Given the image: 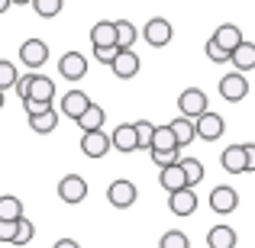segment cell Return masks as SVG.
Masks as SVG:
<instances>
[{
  "mask_svg": "<svg viewBox=\"0 0 255 248\" xmlns=\"http://www.w3.org/2000/svg\"><path fill=\"white\" fill-rule=\"evenodd\" d=\"M16 232V219H0V242H10Z\"/></svg>",
  "mask_w": 255,
  "mask_h": 248,
  "instance_id": "74e56055",
  "label": "cell"
},
{
  "mask_svg": "<svg viewBox=\"0 0 255 248\" xmlns=\"http://www.w3.org/2000/svg\"><path fill=\"white\" fill-rule=\"evenodd\" d=\"M168 129H171V136H174V142H178V149H187V145L194 142V119L191 116H178L174 123H168Z\"/></svg>",
  "mask_w": 255,
  "mask_h": 248,
  "instance_id": "d6986e66",
  "label": "cell"
},
{
  "mask_svg": "<svg viewBox=\"0 0 255 248\" xmlns=\"http://www.w3.org/2000/svg\"><path fill=\"white\" fill-rule=\"evenodd\" d=\"M16 65L13 62H6V58H0V90H10L13 81H16Z\"/></svg>",
  "mask_w": 255,
  "mask_h": 248,
  "instance_id": "4dcf8cb0",
  "label": "cell"
},
{
  "mask_svg": "<svg viewBox=\"0 0 255 248\" xmlns=\"http://www.w3.org/2000/svg\"><path fill=\"white\" fill-rule=\"evenodd\" d=\"M58 75L65 78V81H81L87 78V58L81 52H68V55L58 58Z\"/></svg>",
  "mask_w": 255,
  "mask_h": 248,
  "instance_id": "8fae6325",
  "label": "cell"
},
{
  "mask_svg": "<svg viewBox=\"0 0 255 248\" xmlns=\"http://www.w3.org/2000/svg\"><path fill=\"white\" fill-rule=\"evenodd\" d=\"M91 45L94 49H104V45H117V29H113L110 19H100L91 26Z\"/></svg>",
  "mask_w": 255,
  "mask_h": 248,
  "instance_id": "44dd1931",
  "label": "cell"
},
{
  "mask_svg": "<svg viewBox=\"0 0 255 248\" xmlns=\"http://www.w3.org/2000/svg\"><path fill=\"white\" fill-rule=\"evenodd\" d=\"M19 62L32 71L42 68V65L49 62V45H45L42 39H26V42L19 45Z\"/></svg>",
  "mask_w": 255,
  "mask_h": 248,
  "instance_id": "ba28073f",
  "label": "cell"
},
{
  "mask_svg": "<svg viewBox=\"0 0 255 248\" xmlns=\"http://www.w3.org/2000/svg\"><path fill=\"white\" fill-rule=\"evenodd\" d=\"M220 165H223V171H230V174L255 171V145L246 142V145H230V149H223L220 152Z\"/></svg>",
  "mask_w": 255,
  "mask_h": 248,
  "instance_id": "6da1fadb",
  "label": "cell"
},
{
  "mask_svg": "<svg viewBox=\"0 0 255 248\" xmlns=\"http://www.w3.org/2000/svg\"><path fill=\"white\" fill-rule=\"evenodd\" d=\"M87 103H91V97H87L84 90H68V93L62 97V113H65L68 119H78V116L87 110Z\"/></svg>",
  "mask_w": 255,
  "mask_h": 248,
  "instance_id": "e0dca14e",
  "label": "cell"
},
{
  "mask_svg": "<svg viewBox=\"0 0 255 248\" xmlns=\"http://www.w3.org/2000/svg\"><path fill=\"white\" fill-rule=\"evenodd\" d=\"M10 6H13V3H10V0H0V16H3V13H6V10H10Z\"/></svg>",
  "mask_w": 255,
  "mask_h": 248,
  "instance_id": "ab89813d",
  "label": "cell"
},
{
  "mask_svg": "<svg viewBox=\"0 0 255 248\" xmlns=\"http://www.w3.org/2000/svg\"><path fill=\"white\" fill-rule=\"evenodd\" d=\"M117 52H120L117 45H104V49H94V58H97L100 65H110V62H113V55H117Z\"/></svg>",
  "mask_w": 255,
  "mask_h": 248,
  "instance_id": "d590c367",
  "label": "cell"
},
{
  "mask_svg": "<svg viewBox=\"0 0 255 248\" xmlns=\"http://www.w3.org/2000/svg\"><path fill=\"white\" fill-rule=\"evenodd\" d=\"M178 165H181V171H184V180H187V187H197L200 180L207 177V171H204V162H200V158H178Z\"/></svg>",
  "mask_w": 255,
  "mask_h": 248,
  "instance_id": "d4e9b609",
  "label": "cell"
},
{
  "mask_svg": "<svg viewBox=\"0 0 255 248\" xmlns=\"http://www.w3.org/2000/svg\"><path fill=\"white\" fill-rule=\"evenodd\" d=\"M230 65H233L236 71H243V75H249V71L255 68V45L243 39V42H239L236 49L230 52Z\"/></svg>",
  "mask_w": 255,
  "mask_h": 248,
  "instance_id": "9a60e30c",
  "label": "cell"
},
{
  "mask_svg": "<svg viewBox=\"0 0 255 248\" xmlns=\"http://www.w3.org/2000/svg\"><path fill=\"white\" fill-rule=\"evenodd\" d=\"M23 216V200L19 197H0V219H19Z\"/></svg>",
  "mask_w": 255,
  "mask_h": 248,
  "instance_id": "83f0119b",
  "label": "cell"
},
{
  "mask_svg": "<svg viewBox=\"0 0 255 248\" xmlns=\"http://www.w3.org/2000/svg\"><path fill=\"white\" fill-rule=\"evenodd\" d=\"M223 129H226L223 116H220V113H213V110H204L197 119H194V136L204 139V142H217V139L223 136Z\"/></svg>",
  "mask_w": 255,
  "mask_h": 248,
  "instance_id": "7a4b0ae2",
  "label": "cell"
},
{
  "mask_svg": "<svg viewBox=\"0 0 255 248\" xmlns=\"http://www.w3.org/2000/svg\"><path fill=\"white\" fill-rule=\"evenodd\" d=\"M29 3H32V10H36L42 19H52V16H58V13H62L65 0H29Z\"/></svg>",
  "mask_w": 255,
  "mask_h": 248,
  "instance_id": "f546056e",
  "label": "cell"
},
{
  "mask_svg": "<svg viewBox=\"0 0 255 248\" xmlns=\"http://www.w3.org/2000/svg\"><path fill=\"white\" fill-rule=\"evenodd\" d=\"M29 81H32V75H16V81H13L10 90H16V97L23 100V97H26V90H29Z\"/></svg>",
  "mask_w": 255,
  "mask_h": 248,
  "instance_id": "8d00e7d4",
  "label": "cell"
},
{
  "mask_svg": "<svg viewBox=\"0 0 255 248\" xmlns=\"http://www.w3.org/2000/svg\"><path fill=\"white\" fill-rule=\"evenodd\" d=\"M136 197H139L136 184H132V180H126V177L113 180V184L107 187V200H110V206H117V210H129V206L136 203Z\"/></svg>",
  "mask_w": 255,
  "mask_h": 248,
  "instance_id": "8992f818",
  "label": "cell"
},
{
  "mask_svg": "<svg viewBox=\"0 0 255 248\" xmlns=\"http://www.w3.org/2000/svg\"><path fill=\"white\" fill-rule=\"evenodd\" d=\"M58 197H62V203H68V206L84 203V197H87V180L81 177V174H65V177L58 180Z\"/></svg>",
  "mask_w": 255,
  "mask_h": 248,
  "instance_id": "5b68a950",
  "label": "cell"
},
{
  "mask_svg": "<svg viewBox=\"0 0 255 248\" xmlns=\"http://www.w3.org/2000/svg\"><path fill=\"white\" fill-rule=\"evenodd\" d=\"M158 248H191V239H187L184 232H165Z\"/></svg>",
  "mask_w": 255,
  "mask_h": 248,
  "instance_id": "1f68e13d",
  "label": "cell"
},
{
  "mask_svg": "<svg viewBox=\"0 0 255 248\" xmlns=\"http://www.w3.org/2000/svg\"><path fill=\"white\" fill-rule=\"evenodd\" d=\"M149 149H155V152H168V149H178V142H174V136H171V129H168V126H155V129H152Z\"/></svg>",
  "mask_w": 255,
  "mask_h": 248,
  "instance_id": "4316f807",
  "label": "cell"
},
{
  "mask_svg": "<svg viewBox=\"0 0 255 248\" xmlns=\"http://www.w3.org/2000/svg\"><path fill=\"white\" fill-rule=\"evenodd\" d=\"M178 106H181V116L197 119L204 110H210V97H207V90H200V87H187V90H181Z\"/></svg>",
  "mask_w": 255,
  "mask_h": 248,
  "instance_id": "277c9868",
  "label": "cell"
},
{
  "mask_svg": "<svg viewBox=\"0 0 255 248\" xmlns=\"http://www.w3.org/2000/svg\"><path fill=\"white\" fill-rule=\"evenodd\" d=\"M239 206V193L233 187H213L210 190V210L213 213H233Z\"/></svg>",
  "mask_w": 255,
  "mask_h": 248,
  "instance_id": "5bb4252c",
  "label": "cell"
},
{
  "mask_svg": "<svg viewBox=\"0 0 255 248\" xmlns=\"http://www.w3.org/2000/svg\"><path fill=\"white\" fill-rule=\"evenodd\" d=\"M78 126H81V132H91V129H104V123H107V113H104V106H97V103H87V110L81 113V116L75 119Z\"/></svg>",
  "mask_w": 255,
  "mask_h": 248,
  "instance_id": "7402d4cb",
  "label": "cell"
},
{
  "mask_svg": "<svg viewBox=\"0 0 255 248\" xmlns=\"http://www.w3.org/2000/svg\"><path fill=\"white\" fill-rule=\"evenodd\" d=\"M29 126H32V132H39V136H49V132H55V126H58V113L52 110H42V113H29Z\"/></svg>",
  "mask_w": 255,
  "mask_h": 248,
  "instance_id": "603a6c76",
  "label": "cell"
},
{
  "mask_svg": "<svg viewBox=\"0 0 255 248\" xmlns=\"http://www.w3.org/2000/svg\"><path fill=\"white\" fill-rule=\"evenodd\" d=\"M168 210L174 216H191L194 210H197V193H194V187H178V190L168 193Z\"/></svg>",
  "mask_w": 255,
  "mask_h": 248,
  "instance_id": "30bf717a",
  "label": "cell"
},
{
  "mask_svg": "<svg viewBox=\"0 0 255 248\" xmlns=\"http://www.w3.org/2000/svg\"><path fill=\"white\" fill-rule=\"evenodd\" d=\"M220 97L226 103H239V100L249 97V78L243 71H233V75H223L220 78Z\"/></svg>",
  "mask_w": 255,
  "mask_h": 248,
  "instance_id": "3957f363",
  "label": "cell"
},
{
  "mask_svg": "<svg viewBox=\"0 0 255 248\" xmlns=\"http://www.w3.org/2000/svg\"><path fill=\"white\" fill-rule=\"evenodd\" d=\"M110 68H113V75H117L120 81H129V78L139 75V55L132 49H120L117 55H113Z\"/></svg>",
  "mask_w": 255,
  "mask_h": 248,
  "instance_id": "9c48e42d",
  "label": "cell"
},
{
  "mask_svg": "<svg viewBox=\"0 0 255 248\" xmlns=\"http://www.w3.org/2000/svg\"><path fill=\"white\" fill-rule=\"evenodd\" d=\"M213 42L220 45V49H226V52H233L239 42H243V29H239L236 23H223V26H217V32H213Z\"/></svg>",
  "mask_w": 255,
  "mask_h": 248,
  "instance_id": "2e32d148",
  "label": "cell"
},
{
  "mask_svg": "<svg viewBox=\"0 0 255 248\" xmlns=\"http://www.w3.org/2000/svg\"><path fill=\"white\" fill-rule=\"evenodd\" d=\"M136 126V142H139V149H149V139H152V129L155 126L149 123V119H139V123H132Z\"/></svg>",
  "mask_w": 255,
  "mask_h": 248,
  "instance_id": "d6a6232c",
  "label": "cell"
},
{
  "mask_svg": "<svg viewBox=\"0 0 255 248\" xmlns=\"http://www.w3.org/2000/svg\"><path fill=\"white\" fill-rule=\"evenodd\" d=\"M207 248H236V229L230 226H213L207 232Z\"/></svg>",
  "mask_w": 255,
  "mask_h": 248,
  "instance_id": "cb8c5ba5",
  "label": "cell"
},
{
  "mask_svg": "<svg viewBox=\"0 0 255 248\" xmlns=\"http://www.w3.org/2000/svg\"><path fill=\"white\" fill-rule=\"evenodd\" d=\"M32 236H36V229H32V223H29L26 216H19V219H16V232H13L10 245H29V242H32Z\"/></svg>",
  "mask_w": 255,
  "mask_h": 248,
  "instance_id": "f1b7e54d",
  "label": "cell"
},
{
  "mask_svg": "<svg viewBox=\"0 0 255 248\" xmlns=\"http://www.w3.org/2000/svg\"><path fill=\"white\" fill-rule=\"evenodd\" d=\"M207 58H210L213 65H226V62H230V52H226V49H220V45L210 39V42H207Z\"/></svg>",
  "mask_w": 255,
  "mask_h": 248,
  "instance_id": "836d02e7",
  "label": "cell"
},
{
  "mask_svg": "<svg viewBox=\"0 0 255 248\" xmlns=\"http://www.w3.org/2000/svg\"><path fill=\"white\" fill-rule=\"evenodd\" d=\"M178 152L181 149H168V152H155V149H149V155H152V162H155L158 167H162V165H171V162H178Z\"/></svg>",
  "mask_w": 255,
  "mask_h": 248,
  "instance_id": "e575fe53",
  "label": "cell"
},
{
  "mask_svg": "<svg viewBox=\"0 0 255 248\" xmlns=\"http://www.w3.org/2000/svg\"><path fill=\"white\" fill-rule=\"evenodd\" d=\"M110 149L123 152V155L136 152V149H139V142H136V126H132V123L117 126V129H113V136H110Z\"/></svg>",
  "mask_w": 255,
  "mask_h": 248,
  "instance_id": "4fadbf2b",
  "label": "cell"
},
{
  "mask_svg": "<svg viewBox=\"0 0 255 248\" xmlns=\"http://www.w3.org/2000/svg\"><path fill=\"white\" fill-rule=\"evenodd\" d=\"M26 97H32V100H45V103H52V97H55V81H52V78H45V75H32Z\"/></svg>",
  "mask_w": 255,
  "mask_h": 248,
  "instance_id": "ffe728a7",
  "label": "cell"
},
{
  "mask_svg": "<svg viewBox=\"0 0 255 248\" xmlns=\"http://www.w3.org/2000/svg\"><path fill=\"white\" fill-rule=\"evenodd\" d=\"M10 3H19V6H23V3H29V0H10Z\"/></svg>",
  "mask_w": 255,
  "mask_h": 248,
  "instance_id": "60d3db41",
  "label": "cell"
},
{
  "mask_svg": "<svg viewBox=\"0 0 255 248\" xmlns=\"http://www.w3.org/2000/svg\"><path fill=\"white\" fill-rule=\"evenodd\" d=\"M52 248H81V245H78L75 239H58V242L52 245Z\"/></svg>",
  "mask_w": 255,
  "mask_h": 248,
  "instance_id": "f35d334b",
  "label": "cell"
},
{
  "mask_svg": "<svg viewBox=\"0 0 255 248\" xmlns=\"http://www.w3.org/2000/svg\"><path fill=\"white\" fill-rule=\"evenodd\" d=\"M158 184H162L168 193H171V190H178V187H187L181 165H178V162H171V165H162V167H158Z\"/></svg>",
  "mask_w": 255,
  "mask_h": 248,
  "instance_id": "ac0fdd59",
  "label": "cell"
},
{
  "mask_svg": "<svg viewBox=\"0 0 255 248\" xmlns=\"http://www.w3.org/2000/svg\"><path fill=\"white\" fill-rule=\"evenodd\" d=\"M81 152L87 158H104L107 152H110V136H107L104 129H91V132H84L81 136Z\"/></svg>",
  "mask_w": 255,
  "mask_h": 248,
  "instance_id": "7c38bea8",
  "label": "cell"
},
{
  "mask_svg": "<svg viewBox=\"0 0 255 248\" xmlns=\"http://www.w3.org/2000/svg\"><path fill=\"white\" fill-rule=\"evenodd\" d=\"M113 29H117V49H132V42L139 39V29L129 23V19H117Z\"/></svg>",
  "mask_w": 255,
  "mask_h": 248,
  "instance_id": "484cf974",
  "label": "cell"
},
{
  "mask_svg": "<svg viewBox=\"0 0 255 248\" xmlns=\"http://www.w3.org/2000/svg\"><path fill=\"white\" fill-rule=\"evenodd\" d=\"M0 110H3V90H0Z\"/></svg>",
  "mask_w": 255,
  "mask_h": 248,
  "instance_id": "b9f144b4",
  "label": "cell"
},
{
  "mask_svg": "<svg viewBox=\"0 0 255 248\" xmlns=\"http://www.w3.org/2000/svg\"><path fill=\"white\" fill-rule=\"evenodd\" d=\"M171 36H174V29H171V23H168L165 16H152L149 23H145V29H142V39L152 45V49H162V45H168Z\"/></svg>",
  "mask_w": 255,
  "mask_h": 248,
  "instance_id": "52a82bcc",
  "label": "cell"
}]
</instances>
